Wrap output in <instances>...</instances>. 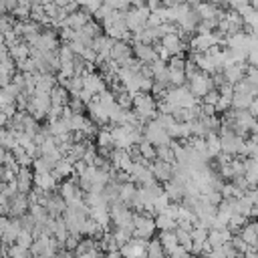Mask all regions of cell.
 <instances>
[{
	"mask_svg": "<svg viewBox=\"0 0 258 258\" xmlns=\"http://www.w3.org/2000/svg\"><path fill=\"white\" fill-rule=\"evenodd\" d=\"M155 151H157V159L159 161H165V163H175V155H173V147H171V143L169 145H159V147H155Z\"/></svg>",
	"mask_w": 258,
	"mask_h": 258,
	"instance_id": "cell-34",
	"label": "cell"
},
{
	"mask_svg": "<svg viewBox=\"0 0 258 258\" xmlns=\"http://www.w3.org/2000/svg\"><path fill=\"white\" fill-rule=\"evenodd\" d=\"M131 54H133V46L129 42L115 40V44L111 48V60H115V62H119L123 67V64H127L131 60Z\"/></svg>",
	"mask_w": 258,
	"mask_h": 258,
	"instance_id": "cell-7",
	"label": "cell"
},
{
	"mask_svg": "<svg viewBox=\"0 0 258 258\" xmlns=\"http://www.w3.org/2000/svg\"><path fill=\"white\" fill-rule=\"evenodd\" d=\"M230 109H232V97L220 95V99H218V103H216V111H218V113H226V111H230Z\"/></svg>",
	"mask_w": 258,
	"mask_h": 258,
	"instance_id": "cell-41",
	"label": "cell"
},
{
	"mask_svg": "<svg viewBox=\"0 0 258 258\" xmlns=\"http://www.w3.org/2000/svg\"><path fill=\"white\" fill-rule=\"evenodd\" d=\"M54 258H75V254H73V252H69V250H64V248H62V250H58V254H56V256H54Z\"/></svg>",
	"mask_w": 258,
	"mask_h": 258,
	"instance_id": "cell-50",
	"label": "cell"
},
{
	"mask_svg": "<svg viewBox=\"0 0 258 258\" xmlns=\"http://www.w3.org/2000/svg\"><path fill=\"white\" fill-rule=\"evenodd\" d=\"M69 107H71V111H73V113H83V111L87 109V105H85V103H83L79 97H71Z\"/></svg>",
	"mask_w": 258,
	"mask_h": 258,
	"instance_id": "cell-43",
	"label": "cell"
},
{
	"mask_svg": "<svg viewBox=\"0 0 258 258\" xmlns=\"http://www.w3.org/2000/svg\"><path fill=\"white\" fill-rule=\"evenodd\" d=\"M30 204H28V198L26 194H18L10 200V218H22L26 212H28Z\"/></svg>",
	"mask_w": 258,
	"mask_h": 258,
	"instance_id": "cell-14",
	"label": "cell"
},
{
	"mask_svg": "<svg viewBox=\"0 0 258 258\" xmlns=\"http://www.w3.org/2000/svg\"><path fill=\"white\" fill-rule=\"evenodd\" d=\"M234 214H242L244 218H250L252 214V202L248 196H242V198H236L234 200Z\"/></svg>",
	"mask_w": 258,
	"mask_h": 258,
	"instance_id": "cell-27",
	"label": "cell"
},
{
	"mask_svg": "<svg viewBox=\"0 0 258 258\" xmlns=\"http://www.w3.org/2000/svg\"><path fill=\"white\" fill-rule=\"evenodd\" d=\"M147 258H165V250L161 246V240L159 238H151L147 242Z\"/></svg>",
	"mask_w": 258,
	"mask_h": 258,
	"instance_id": "cell-31",
	"label": "cell"
},
{
	"mask_svg": "<svg viewBox=\"0 0 258 258\" xmlns=\"http://www.w3.org/2000/svg\"><path fill=\"white\" fill-rule=\"evenodd\" d=\"M206 147H208V157H218L222 153V141L218 133H208L206 135Z\"/></svg>",
	"mask_w": 258,
	"mask_h": 258,
	"instance_id": "cell-25",
	"label": "cell"
},
{
	"mask_svg": "<svg viewBox=\"0 0 258 258\" xmlns=\"http://www.w3.org/2000/svg\"><path fill=\"white\" fill-rule=\"evenodd\" d=\"M163 191H165V196L169 198V202H173V204H181V200H183V196H185V185L181 183V181H177L175 177H171L169 181H165L163 183Z\"/></svg>",
	"mask_w": 258,
	"mask_h": 258,
	"instance_id": "cell-11",
	"label": "cell"
},
{
	"mask_svg": "<svg viewBox=\"0 0 258 258\" xmlns=\"http://www.w3.org/2000/svg\"><path fill=\"white\" fill-rule=\"evenodd\" d=\"M155 228L161 230V232H171L177 228V222L173 218H169L167 214H157L155 216Z\"/></svg>",
	"mask_w": 258,
	"mask_h": 258,
	"instance_id": "cell-29",
	"label": "cell"
},
{
	"mask_svg": "<svg viewBox=\"0 0 258 258\" xmlns=\"http://www.w3.org/2000/svg\"><path fill=\"white\" fill-rule=\"evenodd\" d=\"M16 69L20 73H36V62H34V58H24V60L16 62Z\"/></svg>",
	"mask_w": 258,
	"mask_h": 258,
	"instance_id": "cell-40",
	"label": "cell"
},
{
	"mask_svg": "<svg viewBox=\"0 0 258 258\" xmlns=\"http://www.w3.org/2000/svg\"><path fill=\"white\" fill-rule=\"evenodd\" d=\"M87 111H89V119L97 125V127H105L109 123V111L97 101V97L87 105Z\"/></svg>",
	"mask_w": 258,
	"mask_h": 258,
	"instance_id": "cell-6",
	"label": "cell"
},
{
	"mask_svg": "<svg viewBox=\"0 0 258 258\" xmlns=\"http://www.w3.org/2000/svg\"><path fill=\"white\" fill-rule=\"evenodd\" d=\"M208 236H210V228L204 226V224H200V222H196L194 228H191V238H194V242H206Z\"/></svg>",
	"mask_w": 258,
	"mask_h": 258,
	"instance_id": "cell-35",
	"label": "cell"
},
{
	"mask_svg": "<svg viewBox=\"0 0 258 258\" xmlns=\"http://www.w3.org/2000/svg\"><path fill=\"white\" fill-rule=\"evenodd\" d=\"M32 242H34V234L30 232V230H20V234H18V240H16V244H20L22 248H26V250H30V246H32Z\"/></svg>",
	"mask_w": 258,
	"mask_h": 258,
	"instance_id": "cell-36",
	"label": "cell"
},
{
	"mask_svg": "<svg viewBox=\"0 0 258 258\" xmlns=\"http://www.w3.org/2000/svg\"><path fill=\"white\" fill-rule=\"evenodd\" d=\"M83 89L89 91L93 97H97V95H101L103 91H107V81H105V77L99 75V73H89V75L83 77Z\"/></svg>",
	"mask_w": 258,
	"mask_h": 258,
	"instance_id": "cell-5",
	"label": "cell"
},
{
	"mask_svg": "<svg viewBox=\"0 0 258 258\" xmlns=\"http://www.w3.org/2000/svg\"><path fill=\"white\" fill-rule=\"evenodd\" d=\"M238 236H240L248 246H256V244H258V230H256V224H246Z\"/></svg>",
	"mask_w": 258,
	"mask_h": 258,
	"instance_id": "cell-28",
	"label": "cell"
},
{
	"mask_svg": "<svg viewBox=\"0 0 258 258\" xmlns=\"http://www.w3.org/2000/svg\"><path fill=\"white\" fill-rule=\"evenodd\" d=\"M232 236H234V234H232L228 228H222V230H210L208 242L212 244V248H220V246H224L226 242H230Z\"/></svg>",
	"mask_w": 258,
	"mask_h": 258,
	"instance_id": "cell-20",
	"label": "cell"
},
{
	"mask_svg": "<svg viewBox=\"0 0 258 258\" xmlns=\"http://www.w3.org/2000/svg\"><path fill=\"white\" fill-rule=\"evenodd\" d=\"M133 238L139 240H151L155 234V218H151L149 214H137L133 216Z\"/></svg>",
	"mask_w": 258,
	"mask_h": 258,
	"instance_id": "cell-2",
	"label": "cell"
},
{
	"mask_svg": "<svg viewBox=\"0 0 258 258\" xmlns=\"http://www.w3.org/2000/svg\"><path fill=\"white\" fill-rule=\"evenodd\" d=\"M246 73H248V67L244 62H236V64H230L224 69V77H226V83L230 85H238L246 79Z\"/></svg>",
	"mask_w": 258,
	"mask_h": 258,
	"instance_id": "cell-12",
	"label": "cell"
},
{
	"mask_svg": "<svg viewBox=\"0 0 258 258\" xmlns=\"http://www.w3.org/2000/svg\"><path fill=\"white\" fill-rule=\"evenodd\" d=\"M169 204H171V202H169V198L165 196V191H163L161 196H157V198L153 200V210H155V214H161Z\"/></svg>",
	"mask_w": 258,
	"mask_h": 258,
	"instance_id": "cell-38",
	"label": "cell"
},
{
	"mask_svg": "<svg viewBox=\"0 0 258 258\" xmlns=\"http://www.w3.org/2000/svg\"><path fill=\"white\" fill-rule=\"evenodd\" d=\"M147 242L149 240H139V238H131L127 244H123L119 250L123 254V258H137L141 254L147 252Z\"/></svg>",
	"mask_w": 258,
	"mask_h": 258,
	"instance_id": "cell-8",
	"label": "cell"
},
{
	"mask_svg": "<svg viewBox=\"0 0 258 258\" xmlns=\"http://www.w3.org/2000/svg\"><path fill=\"white\" fill-rule=\"evenodd\" d=\"M16 183L20 194H28L34 185V171H30V167H20V171L16 173Z\"/></svg>",
	"mask_w": 258,
	"mask_h": 258,
	"instance_id": "cell-13",
	"label": "cell"
},
{
	"mask_svg": "<svg viewBox=\"0 0 258 258\" xmlns=\"http://www.w3.org/2000/svg\"><path fill=\"white\" fill-rule=\"evenodd\" d=\"M161 214H167L169 218H173V220L177 222V218H179V204H173V202H171V204H169Z\"/></svg>",
	"mask_w": 258,
	"mask_h": 258,
	"instance_id": "cell-45",
	"label": "cell"
},
{
	"mask_svg": "<svg viewBox=\"0 0 258 258\" xmlns=\"http://www.w3.org/2000/svg\"><path fill=\"white\" fill-rule=\"evenodd\" d=\"M69 101H71V93L56 83V87L50 91V103L52 107H69Z\"/></svg>",
	"mask_w": 258,
	"mask_h": 258,
	"instance_id": "cell-18",
	"label": "cell"
},
{
	"mask_svg": "<svg viewBox=\"0 0 258 258\" xmlns=\"http://www.w3.org/2000/svg\"><path fill=\"white\" fill-rule=\"evenodd\" d=\"M4 4H6V10L8 12H14L16 6H18V0H4Z\"/></svg>",
	"mask_w": 258,
	"mask_h": 258,
	"instance_id": "cell-49",
	"label": "cell"
},
{
	"mask_svg": "<svg viewBox=\"0 0 258 258\" xmlns=\"http://www.w3.org/2000/svg\"><path fill=\"white\" fill-rule=\"evenodd\" d=\"M56 87V79L52 75H40L36 81L34 95H50V91Z\"/></svg>",
	"mask_w": 258,
	"mask_h": 258,
	"instance_id": "cell-21",
	"label": "cell"
},
{
	"mask_svg": "<svg viewBox=\"0 0 258 258\" xmlns=\"http://www.w3.org/2000/svg\"><path fill=\"white\" fill-rule=\"evenodd\" d=\"M79 242H81V236H69L67 238V242H64V250H69V252H75L77 250V246H79Z\"/></svg>",
	"mask_w": 258,
	"mask_h": 258,
	"instance_id": "cell-46",
	"label": "cell"
},
{
	"mask_svg": "<svg viewBox=\"0 0 258 258\" xmlns=\"http://www.w3.org/2000/svg\"><path fill=\"white\" fill-rule=\"evenodd\" d=\"M187 89L191 91V95L198 99V97H204L208 95L212 89H214V81H212V75H206V73H196L189 81H187Z\"/></svg>",
	"mask_w": 258,
	"mask_h": 258,
	"instance_id": "cell-3",
	"label": "cell"
},
{
	"mask_svg": "<svg viewBox=\"0 0 258 258\" xmlns=\"http://www.w3.org/2000/svg\"><path fill=\"white\" fill-rule=\"evenodd\" d=\"M30 46L40 48V50H44V52H56V50L60 48V44H58V36H56L54 30H42L40 36L36 38V42L30 44Z\"/></svg>",
	"mask_w": 258,
	"mask_h": 258,
	"instance_id": "cell-4",
	"label": "cell"
},
{
	"mask_svg": "<svg viewBox=\"0 0 258 258\" xmlns=\"http://www.w3.org/2000/svg\"><path fill=\"white\" fill-rule=\"evenodd\" d=\"M56 183L58 181L52 177V173H34V187L40 191H54Z\"/></svg>",
	"mask_w": 258,
	"mask_h": 258,
	"instance_id": "cell-19",
	"label": "cell"
},
{
	"mask_svg": "<svg viewBox=\"0 0 258 258\" xmlns=\"http://www.w3.org/2000/svg\"><path fill=\"white\" fill-rule=\"evenodd\" d=\"M54 165L56 163H52L50 159H46V157H36L34 159V163H32V169H34V173H50L52 169H54Z\"/></svg>",
	"mask_w": 258,
	"mask_h": 258,
	"instance_id": "cell-33",
	"label": "cell"
},
{
	"mask_svg": "<svg viewBox=\"0 0 258 258\" xmlns=\"http://www.w3.org/2000/svg\"><path fill=\"white\" fill-rule=\"evenodd\" d=\"M175 236H177V244L183 246L187 252L191 250V244H194V238H191V230H185L181 226L175 228Z\"/></svg>",
	"mask_w": 258,
	"mask_h": 258,
	"instance_id": "cell-32",
	"label": "cell"
},
{
	"mask_svg": "<svg viewBox=\"0 0 258 258\" xmlns=\"http://www.w3.org/2000/svg\"><path fill=\"white\" fill-rule=\"evenodd\" d=\"M8 121H10V119L0 111V129H4V125H8Z\"/></svg>",
	"mask_w": 258,
	"mask_h": 258,
	"instance_id": "cell-52",
	"label": "cell"
},
{
	"mask_svg": "<svg viewBox=\"0 0 258 258\" xmlns=\"http://www.w3.org/2000/svg\"><path fill=\"white\" fill-rule=\"evenodd\" d=\"M105 258H123V254H121V250H113V252H107Z\"/></svg>",
	"mask_w": 258,
	"mask_h": 258,
	"instance_id": "cell-51",
	"label": "cell"
},
{
	"mask_svg": "<svg viewBox=\"0 0 258 258\" xmlns=\"http://www.w3.org/2000/svg\"><path fill=\"white\" fill-rule=\"evenodd\" d=\"M50 173H52V177H54L56 181H60L62 177H71V175L75 173V163H73L69 157H62L60 161H56V165H54V169H52Z\"/></svg>",
	"mask_w": 258,
	"mask_h": 258,
	"instance_id": "cell-16",
	"label": "cell"
},
{
	"mask_svg": "<svg viewBox=\"0 0 258 258\" xmlns=\"http://www.w3.org/2000/svg\"><path fill=\"white\" fill-rule=\"evenodd\" d=\"M218 99H220V91H218V89H212L208 95L202 97V103H204V105H212V107H216Z\"/></svg>",
	"mask_w": 258,
	"mask_h": 258,
	"instance_id": "cell-42",
	"label": "cell"
},
{
	"mask_svg": "<svg viewBox=\"0 0 258 258\" xmlns=\"http://www.w3.org/2000/svg\"><path fill=\"white\" fill-rule=\"evenodd\" d=\"M30 258H32V256H30Z\"/></svg>",
	"mask_w": 258,
	"mask_h": 258,
	"instance_id": "cell-55",
	"label": "cell"
},
{
	"mask_svg": "<svg viewBox=\"0 0 258 258\" xmlns=\"http://www.w3.org/2000/svg\"><path fill=\"white\" fill-rule=\"evenodd\" d=\"M185 258H198V256H194V254H187V256H185Z\"/></svg>",
	"mask_w": 258,
	"mask_h": 258,
	"instance_id": "cell-54",
	"label": "cell"
},
{
	"mask_svg": "<svg viewBox=\"0 0 258 258\" xmlns=\"http://www.w3.org/2000/svg\"><path fill=\"white\" fill-rule=\"evenodd\" d=\"M8 52H10V56L16 60V62H20V60H24V58H30V44L28 42H16V44H12V46H8Z\"/></svg>",
	"mask_w": 258,
	"mask_h": 258,
	"instance_id": "cell-22",
	"label": "cell"
},
{
	"mask_svg": "<svg viewBox=\"0 0 258 258\" xmlns=\"http://www.w3.org/2000/svg\"><path fill=\"white\" fill-rule=\"evenodd\" d=\"M93 18H91V14L87 12V10H77V12H73V14H69V18H67V26L71 28V30H81L85 24H89Z\"/></svg>",
	"mask_w": 258,
	"mask_h": 258,
	"instance_id": "cell-15",
	"label": "cell"
},
{
	"mask_svg": "<svg viewBox=\"0 0 258 258\" xmlns=\"http://www.w3.org/2000/svg\"><path fill=\"white\" fill-rule=\"evenodd\" d=\"M133 46V54L137 60H141L143 64H151L157 60V52L153 48V44H141V42H135L131 44Z\"/></svg>",
	"mask_w": 258,
	"mask_h": 258,
	"instance_id": "cell-10",
	"label": "cell"
},
{
	"mask_svg": "<svg viewBox=\"0 0 258 258\" xmlns=\"http://www.w3.org/2000/svg\"><path fill=\"white\" fill-rule=\"evenodd\" d=\"M248 111H250V113H252V115L258 119V95L254 97V101H252V105H250V109H248Z\"/></svg>",
	"mask_w": 258,
	"mask_h": 258,
	"instance_id": "cell-48",
	"label": "cell"
},
{
	"mask_svg": "<svg viewBox=\"0 0 258 258\" xmlns=\"http://www.w3.org/2000/svg\"><path fill=\"white\" fill-rule=\"evenodd\" d=\"M159 240H161V246L165 250V254H171L179 244H177V236H175V230L171 232H161L159 234Z\"/></svg>",
	"mask_w": 258,
	"mask_h": 258,
	"instance_id": "cell-26",
	"label": "cell"
},
{
	"mask_svg": "<svg viewBox=\"0 0 258 258\" xmlns=\"http://www.w3.org/2000/svg\"><path fill=\"white\" fill-rule=\"evenodd\" d=\"M244 179L250 187H258V159L246 157L244 159Z\"/></svg>",
	"mask_w": 258,
	"mask_h": 258,
	"instance_id": "cell-17",
	"label": "cell"
},
{
	"mask_svg": "<svg viewBox=\"0 0 258 258\" xmlns=\"http://www.w3.org/2000/svg\"><path fill=\"white\" fill-rule=\"evenodd\" d=\"M69 236H71V232H69L64 220H62V218H56V220H54V228H52V238H54L60 246H64V242H67Z\"/></svg>",
	"mask_w": 258,
	"mask_h": 258,
	"instance_id": "cell-24",
	"label": "cell"
},
{
	"mask_svg": "<svg viewBox=\"0 0 258 258\" xmlns=\"http://www.w3.org/2000/svg\"><path fill=\"white\" fill-rule=\"evenodd\" d=\"M79 6H83V10H87L89 14H95L103 6V0H81Z\"/></svg>",
	"mask_w": 258,
	"mask_h": 258,
	"instance_id": "cell-39",
	"label": "cell"
},
{
	"mask_svg": "<svg viewBox=\"0 0 258 258\" xmlns=\"http://www.w3.org/2000/svg\"><path fill=\"white\" fill-rule=\"evenodd\" d=\"M12 83H14V85H16L20 91H24V85H26V81H24V75H22V73L14 75V77H12Z\"/></svg>",
	"mask_w": 258,
	"mask_h": 258,
	"instance_id": "cell-47",
	"label": "cell"
},
{
	"mask_svg": "<svg viewBox=\"0 0 258 258\" xmlns=\"http://www.w3.org/2000/svg\"><path fill=\"white\" fill-rule=\"evenodd\" d=\"M137 149H139V155L145 159V161H155L157 159V151H155V145H151L145 137H143V141L137 145Z\"/></svg>",
	"mask_w": 258,
	"mask_h": 258,
	"instance_id": "cell-30",
	"label": "cell"
},
{
	"mask_svg": "<svg viewBox=\"0 0 258 258\" xmlns=\"http://www.w3.org/2000/svg\"><path fill=\"white\" fill-rule=\"evenodd\" d=\"M149 169H151L153 177H155L157 181H161V183H165V181H169V179L173 177V165H171V163H165V161L155 159V161L149 163Z\"/></svg>",
	"mask_w": 258,
	"mask_h": 258,
	"instance_id": "cell-9",
	"label": "cell"
},
{
	"mask_svg": "<svg viewBox=\"0 0 258 258\" xmlns=\"http://www.w3.org/2000/svg\"><path fill=\"white\" fill-rule=\"evenodd\" d=\"M230 244H232V248H234V252H236L238 256H244V254L248 252V248H250V246H248V244H246V242H244L240 236H232Z\"/></svg>",
	"mask_w": 258,
	"mask_h": 258,
	"instance_id": "cell-37",
	"label": "cell"
},
{
	"mask_svg": "<svg viewBox=\"0 0 258 258\" xmlns=\"http://www.w3.org/2000/svg\"><path fill=\"white\" fill-rule=\"evenodd\" d=\"M135 194H137V185H135V181H125V183L119 185V202H123L125 206H131Z\"/></svg>",
	"mask_w": 258,
	"mask_h": 258,
	"instance_id": "cell-23",
	"label": "cell"
},
{
	"mask_svg": "<svg viewBox=\"0 0 258 258\" xmlns=\"http://www.w3.org/2000/svg\"><path fill=\"white\" fill-rule=\"evenodd\" d=\"M183 73H185V79L189 81L196 73H200V69H198V64L194 62V58H189V60H185V69H183Z\"/></svg>",
	"mask_w": 258,
	"mask_h": 258,
	"instance_id": "cell-44",
	"label": "cell"
},
{
	"mask_svg": "<svg viewBox=\"0 0 258 258\" xmlns=\"http://www.w3.org/2000/svg\"><path fill=\"white\" fill-rule=\"evenodd\" d=\"M143 137H145L151 145H155V147H159V145H169V143L173 141V139L169 137L167 129H165L157 119H151V121L145 123V127H143Z\"/></svg>",
	"mask_w": 258,
	"mask_h": 258,
	"instance_id": "cell-1",
	"label": "cell"
},
{
	"mask_svg": "<svg viewBox=\"0 0 258 258\" xmlns=\"http://www.w3.org/2000/svg\"><path fill=\"white\" fill-rule=\"evenodd\" d=\"M6 12H8V10H6V4H4V0H0V16L6 14Z\"/></svg>",
	"mask_w": 258,
	"mask_h": 258,
	"instance_id": "cell-53",
	"label": "cell"
}]
</instances>
